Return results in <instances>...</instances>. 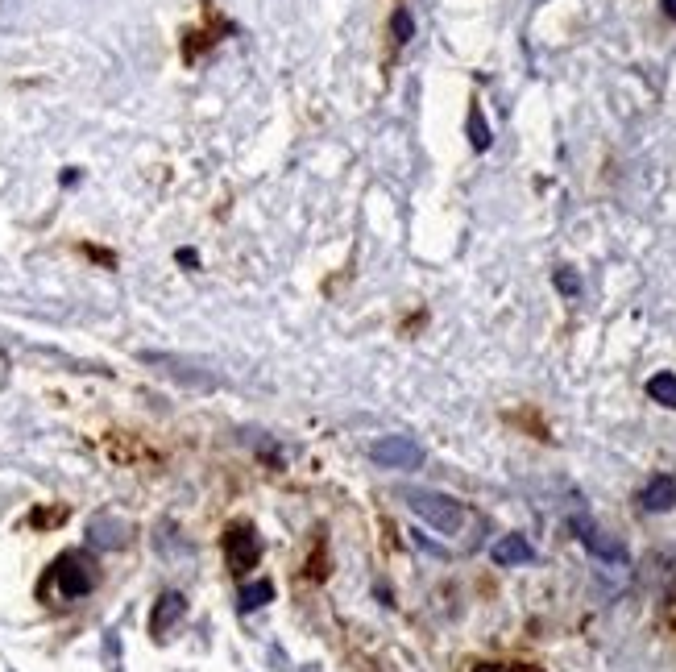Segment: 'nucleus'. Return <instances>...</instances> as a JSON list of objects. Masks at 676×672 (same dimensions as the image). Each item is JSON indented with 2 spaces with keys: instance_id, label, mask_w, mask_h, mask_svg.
Masks as SVG:
<instances>
[{
  "instance_id": "nucleus-4",
  "label": "nucleus",
  "mask_w": 676,
  "mask_h": 672,
  "mask_svg": "<svg viewBox=\"0 0 676 672\" xmlns=\"http://www.w3.org/2000/svg\"><path fill=\"white\" fill-rule=\"evenodd\" d=\"M370 457L386 469H415L424 461V453H419V444L411 436H386V440L370 444Z\"/></svg>"
},
{
  "instance_id": "nucleus-8",
  "label": "nucleus",
  "mask_w": 676,
  "mask_h": 672,
  "mask_svg": "<svg viewBox=\"0 0 676 672\" xmlns=\"http://www.w3.org/2000/svg\"><path fill=\"white\" fill-rule=\"evenodd\" d=\"M490 556H494V565H527L535 552H531V544H527L523 536H502V540L490 548Z\"/></svg>"
},
{
  "instance_id": "nucleus-1",
  "label": "nucleus",
  "mask_w": 676,
  "mask_h": 672,
  "mask_svg": "<svg viewBox=\"0 0 676 672\" xmlns=\"http://www.w3.org/2000/svg\"><path fill=\"white\" fill-rule=\"evenodd\" d=\"M100 569H96V556L88 552H63L54 565L46 569L42 585H38V598L46 602H79L96 590Z\"/></svg>"
},
{
  "instance_id": "nucleus-11",
  "label": "nucleus",
  "mask_w": 676,
  "mask_h": 672,
  "mask_svg": "<svg viewBox=\"0 0 676 672\" xmlns=\"http://www.w3.org/2000/svg\"><path fill=\"white\" fill-rule=\"evenodd\" d=\"M469 137H473V150H486L490 146V129H486V121H482V108H469Z\"/></svg>"
},
{
  "instance_id": "nucleus-15",
  "label": "nucleus",
  "mask_w": 676,
  "mask_h": 672,
  "mask_svg": "<svg viewBox=\"0 0 676 672\" xmlns=\"http://www.w3.org/2000/svg\"><path fill=\"white\" fill-rule=\"evenodd\" d=\"M660 9H664V17H672V21H676V0H660Z\"/></svg>"
},
{
  "instance_id": "nucleus-12",
  "label": "nucleus",
  "mask_w": 676,
  "mask_h": 672,
  "mask_svg": "<svg viewBox=\"0 0 676 672\" xmlns=\"http://www.w3.org/2000/svg\"><path fill=\"white\" fill-rule=\"evenodd\" d=\"M411 13L407 9H394V17H390V34H394V46H407L411 42Z\"/></svg>"
},
{
  "instance_id": "nucleus-6",
  "label": "nucleus",
  "mask_w": 676,
  "mask_h": 672,
  "mask_svg": "<svg viewBox=\"0 0 676 672\" xmlns=\"http://www.w3.org/2000/svg\"><path fill=\"white\" fill-rule=\"evenodd\" d=\"M573 531L581 536V544L589 548V552H598L602 560H627V552H623V544H614V540H606V531L602 527H594L589 519H573Z\"/></svg>"
},
{
  "instance_id": "nucleus-9",
  "label": "nucleus",
  "mask_w": 676,
  "mask_h": 672,
  "mask_svg": "<svg viewBox=\"0 0 676 672\" xmlns=\"http://www.w3.org/2000/svg\"><path fill=\"white\" fill-rule=\"evenodd\" d=\"M647 395H652L656 403H664V407H672L676 411V374H656L652 382H647Z\"/></svg>"
},
{
  "instance_id": "nucleus-7",
  "label": "nucleus",
  "mask_w": 676,
  "mask_h": 672,
  "mask_svg": "<svg viewBox=\"0 0 676 672\" xmlns=\"http://www.w3.org/2000/svg\"><path fill=\"white\" fill-rule=\"evenodd\" d=\"M639 502H643V511H668L672 502H676V478H668V473H656V478L643 486Z\"/></svg>"
},
{
  "instance_id": "nucleus-10",
  "label": "nucleus",
  "mask_w": 676,
  "mask_h": 672,
  "mask_svg": "<svg viewBox=\"0 0 676 672\" xmlns=\"http://www.w3.org/2000/svg\"><path fill=\"white\" fill-rule=\"evenodd\" d=\"M469 672H544V668L527 664V660H482V664H473Z\"/></svg>"
},
{
  "instance_id": "nucleus-14",
  "label": "nucleus",
  "mask_w": 676,
  "mask_h": 672,
  "mask_svg": "<svg viewBox=\"0 0 676 672\" xmlns=\"http://www.w3.org/2000/svg\"><path fill=\"white\" fill-rule=\"evenodd\" d=\"M556 287H560V291H569V295H577V287H581V283H577V274L560 270V274H556Z\"/></svg>"
},
{
  "instance_id": "nucleus-13",
  "label": "nucleus",
  "mask_w": 676,
  "mask_h": 672,
  "mask_svg": "<svg viewBox=\"0 0 676 672\" xmlns=\"http://www.w3.org/2000/svg\"><path fill=\"white\" fill-rule=\"evenodd\" d=\"M270 598H274V585H270V581H258V585H253V590H245V594H241V610L266 606Z\"/></svg>"
},
{
  "instance_id": "nucleus-2",
  "label": "nucleus",
  "mask_w": 676,
  "mask_h": 672,
  "mask_svg": "<svg viewBox=\"0 0 676 672\" xmlns=\"http://www.w3.org/2000/svg\"><path fill=\"white\" fill-rule=\"evenodd\" d=\"M407 502H411V511L424 519V523H432L440 536H457V531L465 527V507L457 498H448V494H436V490H411L407 494Z\"/></svg>"
},
{
  "instance_id": "nucleus-5",
  "label": "nucleus",
  "mask_w": 676,
  "mask_h": 672,
  "mask_svg": "<svg viewBox=\"0 0 676 672\" xmlns=\"http://www.w3.org/2000/svg\"><path fill=\"white\" fill-rule=\"evenodd\" d=\"M187 614V602H183V594H162L158 602H154V614H150V635H158V639H166L171 635V627Z\"/></svg>"
},
{
  "instance_id": "nucleus-3",
  "label": "nucleus",
  "mask_w": 676,
  "mask_h": 672,
  "mask_svg": "<svg viewBox=\"0 0 676 672\" xmlns=\"http://www.w3.org/2000/svg\"><path fill=\"white\" fill-rule=\"evenodd\" d=\"M220 548H224V565H229L233 577H249L262 560V540H258V527L253 523H233L224 531Z\"/></svg>"
}]
</instances>
